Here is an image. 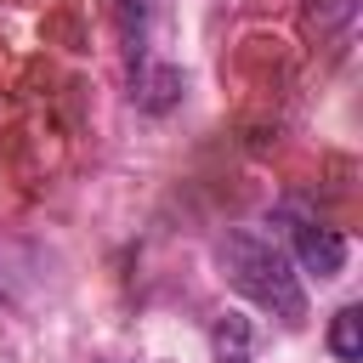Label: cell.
<instances>
[{
	"label": "cell",
	"mask_w": 363,
	"mask_h": 363,
	"mask_svg": "<svg viewBox=\"0 0 363 363\" xmlns=\"http://www.w3.org/2000/svg\"><path fill=\"white\" fill-rule=\"evenodd\" d=\"M284 221H289V238H295V261H301L306 272L335 278V272L346 267V238H340L335 227H323L318 216H301V210H289Z\"/></svg>",
	"instance_id": "7a4b0ae2"
},
{
	"label": "cell",
	"mask_w": 363,
	"mask_h": 363,
	"mask_svg": "<svg viewBox=\"0 0 363 363\" xmlns=\"http://www.w3.org/2000/svg\"><path fill=\"white\" fill-rule=\"evenodd\" d=\"M216 255H221V272H227V284H233L238 295H250L255 306L278 312L284 323H301V318H306V289H301V278H295V261H289L272 238H261V233H250V227H233V233L216 244Z\"/></svg>",
	"instance_id": "6da1fadb"
},
{
	"label": "cell",
	"mask_w": 363,
	"mask_h": 363,
	"mask_svg": "<svg viewBox=\"0 0 363 363\" xmlns=\"http://www.w3.org/2000/svg\"><path fill=\"white\" fill-rule=\"evenodd\" d=\"M329 352H335L340 363H357V357H363V312H357V306H340V312H335V323H329Z\"/></svg>",
	"instance_id": "277c9868"
},
{
	"label": "cell",
	"mask_w": 363,
	"mask_h": 363,
	"mask_svg": "<svg viewBox=\"0 0 363 363\" xmlns=\"http://www.w3.org/2000/svg\"><path fill=\"white\" fill-rule=\"evenodd\" d=\"M216 363H250V318L244 312H221V323L210 329Z\"/></svg>",
	"instance_id": "3957f363"
}]
</instances>
